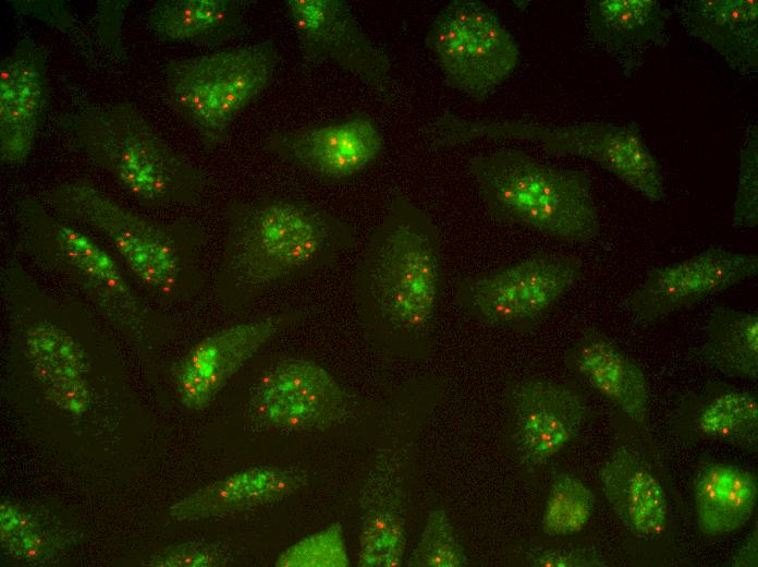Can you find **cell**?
<instances>
[{"instance_id": "6da1fadb", "label": "cell", "mask_w": 758, "mask_h": 567, "mask_svg": "<svg viewBox=\"0 0 758 567\" xmlns=\"http://www.w3.org/2000/svg\"><path fill=\"white\" fill-rule=\"evenodd\" d=\"M354 238L349 224L292 198L237 202L227 213L216 294L240 309L293 279L330 265Z\"/></svg>"}, {"instance_id": "7a4b0ae2", "label": "cell", "mask_w": 758, "mask_h": 567, "mask_svg": "<svg viewBox=\"0 0 758 567\" xmlns=\"http://www.w3.org/2000/svg\"><path fill=\"white\" fill-rule=\"evenodd\" d=\"M442 273L435 221L416 203L395 194L371 231L355 272L357 310L379 328L420 339L442 299Z\"/></svg>"}, {"instance_id": "3957f363", "label": "cell", "mask_w": 758, "mask_h": 567, "mask_svg": "<svg viewBox=\"0 0 758 567\" xmlns=\"http://www.w3.org/2000/svg\"><path fill=\"white\" fill-rule=\"evenodd\" d=\"M39 197L58 215L99 234L149 299L171 303L198 292L205 234L197 226L137 214L83 179L59 183Z\"/></svg>"}, {"instance_id": "277c9868", "label": "cell", "mask_w": 758, "mask_h": 567, "mask_svg": "<svg viewBox=\"0 0 758 567\" xmlns=\"http://www.w3.org/2000/svg\"><path fill=\"white\" fill-rule=\"evenodd\" d=\"M468 171L494 221L565 244H588L601 230L589 174L512 147L472 157Z\"/></svg>"}, {"instance_id": "5b68a950", "label": "cell", "mask_w": 758, "mask_h": 567, "mask_svg": "<svg viewBox=\"0 0 758 567\" xmlns=\"http://www.w3.org/2000/svg\"><path fill=\"white\" fill-rule=\"evenodd\" d=\"M17 243L42 272L65 284L112 325L140 340L156 311L112 251L40 197L14 204Z\"/></svg>"}, {"instance_id": "8992f818", "label": "cell", "mask_w": 758, "mask_h": 567, "mask_svg": "<svg viewBox=\"0 0 758 567\" xmlns=\"http://www.w3.org/2000/svg\"><path fill=\"white\" fill-rule=\"evenodd\" d=\"M60 124L76 149L145 207L190 204L205 190L201 170L130 102L86 106L66 113Z\"/></svg>"}, {"instance_id": "52a82bcc", "label": "cell", "mask_w": 758, "mask_h": 567, "mask_svg": "<svg viewBox=\"0 0 758 567\" xmlns=\"http://www.w3.org/2000/svg\"><path fill=\"white\" fill-rule=\"evenodd\" d=\"M420 132L428 146L438 150L485 140L530 143L554 156L589 159L651 203L665 197L658 159L632 124L587 121L547 125L515 119H473L443 111Z\"/></svg>"}, {"instance_id": "ba28073f", "label": "cell", "mask_w": 758, "mask_h": 567, "mask_svg": "<svg viewBox=\"0 0 758 567\" xmlns=\"http://www.w3.org/2000/svg\"><path fill=\"white\" fill-rule=\"evenodd\" d=\"M277 62V49L268 40L171 60L162 68L167 99L200 142L215 148L268 88Z\"/></svg>"}, {"instance_id": "9c48e42d", "label": "cell", "mask_w": 758, "mask_h": 567, "mask_svg": "<svg viewBox=\"0 0 758 567\" xmlns=\"http://www.w3.org/2000/svg\"><path fill=\"white\" fill-rule=\"evenodd\" d=\"M447 84L475 101L488 99L515 71L521 50L497 12L477 0H453L425 37Z\"/></svg>"}, {"instance_id": "30bf717a", "label": "cell", "mask_w": 758, "mask_h": 567, "mask_svg": "<svg viewBox=\"0 0 758 567\" xmlns=\"http://www.w3.org/2000/svg\"><path fill=\"white\" fill-rule=\"evenodd\" d=\"M583 261L536 252L510 265L461 278L456 303L486 324L527 329L538 324L583 278Z\"/></svg>"}, {"instance_id": "8fae6325", "label": "cell", "mask_w": 758, "mask_h": 567, "mask_svg": "<svg viewBox=\"0 0 758 567\" xmlns=\"http://www.w3.org/2000/svg\"><path fill=\"white\" fill-rule=\"evenodd\" d=\"M284 7L303 60L333 64L379 98L393 99L391 62L362 28L346 2L288 0Z\"/></svg>"}, {"instance_id": "7c38bea8", "label": "cell", "mask_w": 758, "mask_h": 567, "mask_svg": "<svg viewBox=\"0 0 758 567\" xmlns=\"http://www.w3.org/2000/svg\"><path fill=\"white\" fill-rule=\"evenodd\" d=\"M250 418L282 431H323L347 413L349 396L317 362L286 358L264 369L249 388Z\"/></svg>"}, {"instance_id": "4fadbf2b", "label": "cell", "mask_w": 758, "mask_h": 567, "mask_svg": "<svg viewBox=\"0 0 758 567\" xmlns=\"http://www.w3.org/2000/svg\"><path fill=\"white\" fill-rule=\"evenodd\" d=\"M758 256L710 246L680 262L652 268L627 299L644 323L659 321L755 276Z\"/></svg>"}, {"instance_id": "5bb4252c", "label": "cell", "mask_w": 758, "mask_h": 567, "mask_svg": "<svg viewBox=\"0 0 758 567\" xmlns=\"http://www.w3.org/2000/svg\"><path fill=\"white\" fill-rule=\"evenodd\" d=\"M297 318L296 311H280L231 325L199 340L174 372L180 401L191 410L207 408L247 361Z\"/></svg>"}, {"instance_id": "9a60e30c", "label": "cell", "mask_w": 758, "mask_h": 567, "mask_svg": "<svg viewBox=\"0 0 758 567\" xmlns=\"http://www.w3.org/2000/svg\"><path fill=\"white\" fill-rule=\"evenodd\" d=\"M384 138L377 123L365 114L270 132L265 148L314 176L342 180L369 167L382 153Z\"/></svg>"}, {"instance_id": "2e32d148", "label": "cell", "mask_w": 758, "mask_h": 567, "mask_svg": "<svg viewBox=\"0 0 758 567\" xmlns=\"http://www.w3.org/2000/svg\"><path fill=\"white\" fill-rule=\"evenodd\" d=\"M513 442L522 463L535 469L559 454L588 415L585 396L574 386L545 378L515 382L509 389Z\"/></svg>"}, {"instance_id": "e0dca14e", "label": "cell", "mask_w": 758, "mask_h": 567, "mask_svg": "<svg viewBox=\"0 0 758 567\" xmlns=\"http://www.w3.org/2000/svg\"><path fill=\"white\" fill-rule=\"evenodd\" d=\"M48 102L46 57L20 41L0 63V158L20 165L29 156Z\"/></svg>"}, {"instance_id": "ac0fdd59", "label": "cell", "mask_w": 758, "mask_h": 567, "mask_svg": "<svg viewBox=\"0 0 758 567\" xmlns=\"http://www.w3.org/2000/svg\"><path fill=\"white\" fill-rule=\"evenodd\" d=\"M670 421L685 442H719L749 453L757 449L758 399L751 390L708 382L676 400Z\"/></svg>"}, {"instance_id": "d6986e66", "label": "cell", "mask_w": 758, "mask_h": 567, "mask_svg": "<svg viewBox=\"0 0 758 567\" xmlns=\"http://www.w3.org/2000/svg\"><path fill=\"white\" fill-rule=\"evenodd\" d=\"M671 15L657 0H589L585 27L595 46L632 76L649 50L668 45Z\"/></svg>"}, {"instance_id": "ffe728a7", "label": "cell", "mask_w": 758, "mask_h": 567, "mask_svg": "<svg viewBox=\"0 0 758 567\" xmlns=\"http://www.w3.org/2000/svg\"><path fill=\"white\" fill-rule=\"evenodd\" d=\"M567 366L628 421L644 425L650 389L640 365L604 333L587 328L566 353Z\"/></svg>"}, {"instance_id": "44dd1931", "label": "cell", "mask_w": 758, "mask_h": 567, "mask_svg": "<svg viewBox=\"0 0 758 567\" xmlns=\"http://www.w3.org/2000/svg\"><path fill=\"white\" fill-rule=\"evenodd\" d=\"M669 10L684 32L745 74L758 68L756 0H675Z\"/></svg>"}, {"instance_id": "7402d4cb", "label": "cell", "mask_w": 758, "mask_h": 567, "mask_svg": "<svg viewBox=\"0 0 758 567\" xmlns=\"http://www.w3.org/2000/svg\"><path fill=\"white\" fill-rule=\"evenodd\" d=\"M599 481L626 530L648 541L662 535L668 522L667 495L639 454L627 446L615 448L600 467Z\"/></svg>"}, {"instance_id": "603a6c76", "label": "cell", "mask_w": 758, "mask_h": 567, "mask_svg": "<svg viewBox=\"0 0 758 567\" xmlns=\"http://www.w3.org/2000/svg\"><path fill=\"white\" fill-rule=\"evenodd\" d=\"M303 472L252 467L212 482L180 499L169 514L180 521L217 518L280 502L306 485Z\"/></svg>"}, {"instance_id": "cb8c5ba5", "label": "cell", "mask_w": 758, "mask_h": 567, "mask_svg": "<svg viewBox=\"0 0 758 567\" xmlns=\"http://www.w3.org/2000/svg\"><path fill=\"white\" fill-rule=\"evenodd\" d=\"M248 2L242 0H159L147 25L161 41L220 47L242 35Z\"/></svg>"}, {"instance_id": "d4e9b609", "label": "cell", "mask_w": 758, "mask_h": 567, "mask_svg": "<svg viewBox=\"0 0 758 567\" xmlns=\"http://www.w3.org/2000/svg\"><path fill=\"white\" fill-rule=\"evenodd\" d=\"M362 528L357 565L396 567L406 545L402 490L384 460L377 465L360 498Z\"/></svg>"}, {"instance_id": "484cf974", "label": "cell", "mask_w": 758, "mask_h": 567, "mask_svg": "<svg viewBox=\"0 0 758 567\" xmlns=\"http://www.w3.org/2000/svg\"><path fill=\"white\" fill-rule=\"evenodd\" d=\"M693 496L697 524L705 535L732 533L754 515L757 478L736 465L708 462L695 475Z\"/></svg>"}, {"instance_id": "4316f807", "label": "cell", "mask_w": 758, "mask_h": 567, "mask_svg": "<svg viewBox=\"0 0 758 567\" xmlns=\"http://www.w3.org/2000/svg\"><path fill=\"white\" fill-rule=\"evenodd\" d=\"M701 355L705 363L726 377L756 382L757 314L724 306L714 307L706 322Z\"/></svg>"}, {"instance_id": "83f0119b", "label": "cell", "mask_w": 758, "mask_h": 567, "mask_svg": "<svg viewBox=\"0 0 758 567\" xmlns=\"http://www.w3.org/2000/svg\"><path fill=\"white\" fill-rule=\"evenodd\" d=\"M595 509L591 490L579 478L558 474L549 490L541 526L546 534L567 536L582 531Z\"/></svg>"}, {"instance_id": "f1b7e54d", "label": "cell", "mask_w": 758, "mask_h": 567, "mask_svg": "<svg viewBox=\"0 0 758 567\" xmlns=\"http://www.w3.org/2000/svg\"><path fill=\"white\" fill-rule=\"evenodd\" d=\"M0 535L4 550L26 563L49 562L60 548L57 536L37 516L9 502L1 504Z\"/></svg>"}, {"instance_id": "f546056e", "label": "cell", "mask_w": 758, "mask_h": 567, "mask_svg": "<svg viewBox=\"0 0 758 567\" xmlns=\"http://www.w3.org/2000/svg\"><path fill=\"white\" fill-rule=\"evenodd\" d=\"M407 565L411 567H465L468 565L465 551L443 509L429 512Z\"/></svg>"}, {"instance_id": "4dcf8cb0", "label": "cell", "mask_w": 758, "mask_h": 567, "mask_svg": "<svg viewBox=\"0 0 758 567\" xmlns=\"http://www.w3.org/2000/svg\"><path fill=\"white\" fill-rule=\"evenodd\" d=\"M278 567H347L350 559L340 522L307 535L284 550Z\"/></svg>"}, {"instance_id": "1f68e13d", "label": "cell", "mask_w": 758, "mask_h": 567, "mask_svg": "<svg viewBox=\"0 0 758 567\" xmlns=\"http://www.w3.org/2000/svg\"><path fill=\"white\" fill-rule=\"evenodd\" d=\"M757 122L748 123L739 155L738 181L733 210V227L750 229L758 218V132Z\"/></svg>"}, {"instance_id": "d6a6232c", "label": "cell", "mask_w": 758, "mask_h": 567, "mask_svg": "<svg viewBox=\"0 0 758 567\" xmlns=\"http://www.w3.org/2000/svg\"><path fill=\"white\" fill-rule=\"evenodd\" d=\"M229 553L220 545L207 542H185L167 546L147 563L152 567H216L225 565Z\"/></svg>"}, {"instance_id": "836d02e7", "label": "cell", "mask_w": 758, "mask_h": 567, "mask_svg": "<svg viewBox=\"0 0 758 567\" xmlns=\"http://www.w3.org/2000/svg\"><path fill=\"white\" fill-rule=\"evenodd\" d=\"M527 560L536 567H603L600 556L577 548H537L527 553Z\"/></svg>"}, {"instance_id": "e575fe53", "label": "cell", "mask_w": 758, "mask_h": 567, "mask_svg": "<svg viewBox=\"0 0 758 567\" xmlns=\"http://www.w3.org/2000/svg\"><path fill=\"white\" fill-rule=\"evenodd\" d=\"M732 566L754 567L757 566V530H755L745 541L743 546L734 555Z\"/></svg>"}]
</instances>
